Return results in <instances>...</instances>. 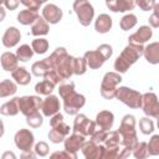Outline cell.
Instances as JSON below:
<instances>
[{
	"mask_svg": "<svg viewBox=\"0 0 159 159\" xmlns=\"http://www.w3.org/2000/svg\"><path fill=\"white\" fill-rule=\"evenodd\" d=\"M58 93L63 101V109L70 116H76L86 104V97L76 92L73 82L61 83L58 86Z\"/></svg>",
	"mask_w": 159,
	"mask_h": 159,
	"instance_id": "1",
	"label": "cell"
},
{
	"mask_svg": "<svg viewBox=\"0 0 159 159\" xmlns=\"http://www.w3.org/2000/svg\"><path fill=\"white\" fill-rule=\"evenodd\" d=\"M53 70L60 75L63 80H68L72 75H75V61L76 57L67 53L65 47H57L50 56H48Z\"/></svg>",
	"mask_w": 159,
	"mask_h": 159,
	"instance_id": "2",
	"label": "cell"
},
{
	"mask_svg": "<svg viewBox=\"0 0 159 159\" xmlns=\"http://www.w3.org/2000/svg\"><path fill=\"white\" fill-rule=\"evenodd\" d=\"M144 46L143 45H135V43H128L120 52V55L114 61V70L118 73H125L130 66H133L140 56H143Z\"/></svg>",
	"mask_w": 159,
	"mask_h": 159,
	"instance_id": "3",
	"label": "cell"
},
{
	"mask_svg": "<svg viewBox=\"0 0 159 159\" xmlns=\"http://www.w3.org/2000/svg\"><path fill=\"white\" fill-rule=\"evenodd\" d=\"M118 133L120 135V145L133 150V148L138 144V137L135 132V117L133 114H125L122 118Z\"/></svg>",
	"mask_w": 159,
	"mask_h": 159,
	"instance_id": "4",
	"label": "cell"
},
{
	"mask_svg": "<svg viewBox=\"0 0 159 159\" xmlns=\"http://www.w3.org/2000/svg\"><path fill=\"white\" fill-rule=\"evenodd\" d=\"M113 55V48L108 43H102L97 47V50L84 52L83 57L87 62V66L92 70H97L103 66V63L109 60Z\"/></svg>",
	"mask_w": 159,
	"mask_h": 159,
	"instance_id": "5",
	"label": "cell"
},
{
	"mask_svg": "<svg viewBox=\"0 0 159 159\" xmlns=\"http://www.w3.org/2000/svg\"><path fill=\"white\" fill-rule=\"evenodd\" d=\"M122 82L120 73L118 72H107L101 82V96L104 99H113L116 98L117 86Z\"/></svg>",
	"mask_w": 159,
	"mask_h": 159,
	"instance_id": "6",
	"label": "cell"
},
{
	"mask_svg": "<svg viewBox=\"0 0 159 159\" xmlns=\"http://www.w3.org/2000/svg\"><path fill=\"white\" fill-rule=\"evenodd\" d=\"M116 98L118 101H120L122 103H124L125 106H128L129 108H140L142 107V98H143V94L133 88H129V87H125V86H122L117 89V93H116Z\"/></svg>",
	"mask_w": 159,
	"mask_h": 159,
	"instance_id": "7",
	"label": "cell"
},
{
	"mask_svg": "<svg viewBox=\"0 0 159 159\" xmlns=\"http://www.w3.org/2000/svg\"><path fill=\"white\" fill-rule=\"evenodd\" d=\"M73 11L82 26H89L94 17V9L88 0H75Z\"/></svg>",
	"mask_w": 159,
	"mask_h": 159,
	"instance_id": "8",
	"label": "cell"
},
{
	"mask_svg": "<svg viewBox=\"0 0 159 159\" xmlns=\"http://www.w3.org/2000/svg\"><path fill=\"white\" fill-rule=\"evenodd\" d=\"M73 132L76 133H80L84 137H91L96 129H97V125H96V122L91 120L86 114H82V113H77L75 119H73Z\"/></svg>",
	"mask_w": 159,
	"mask_h": 159,
	"instance_id": "9",
	"label": "cell"
},
{
	"mask_svg": "<svg viewBox=\"0 0 159 159\" xmlns=\"http://www.w3.org/2000/svg\"><path fill=\"white\" fill-rule=\"evenodd\" d=\"M42 98L39 96H22L19 97V107H20V112L27 117L30 114H34L36 112H39L41 109L42 106Z\"/></svg>",
	"mask_w": 159,
	"mask_h": 159,
	"instance_id": "10",
	"label": "cell"
},
{
	"mask_svg": "<svg viewBox=\"0 0 159 159\" xmlns=\"http://www.w3.org/2000/svg\"><path fill=\"white\" fill-rule=\"evenodd\" d=\"M14 142H15V145L17 149H20L21 152H27V150H32V147L35 143V137L30 129L21 128L20 130H17L15 133Z\"/></svg>",
	"mask_w": 159,
	"mask_h": 159,
	"instance_id": "11",
	"label": "cell"
},
{
	"mask_svg": "<svg viewBox=\"0 0 159 159\" xmlns=\"http://www.w3.org/2000/svg\"><path fill=\"white\" fill-rule=\"evenodd\" d=\"M145 116L153 117V118H159V99L155 93L153 92H147L143 94L142 98V107Z\"/></svg>",
	"mask_w": 159,
	"mask_h": 159,
	"instance_id": "12",
	"label": "cell"
},
{
	"mask_svg": "<svg viewBox=\"0 0 159 159\" xmlns=\"http://www.w3.org/2000/svg\"><path fill=\"white\" fill-rule=\"evenodd\" d=\"M82 154L86 159H102L103 155V144L96 143L94 140L89 139L86 140L82 147Z\"/></svg>",
	"mask_w": 159,
	"mask_h": 159,
	"instance_id": "13",
	"label": "cell"
},
{
	"mask_svg": "<svg viewBox=\"0 0 159 159\" xmlns=\"http://www.w3.org/2000/svg\"><path fill=\"white\" fill-rule=\"evenodd\" d=\"M70 125L66 124L65 122H61L53 127H51V130L48 132V139L50 142L55 143V144H58V143H62L67 135H70Z\"/></svg>",
	"mask_w": 159,
	"mask_h": 159,
	"instance_id": "14",
	"label": "cell"
},
{
	"mask_svg": "<svg viewBox=\"0 0 159 159\" xmlns=\"http://www.w3.org/2000/svg\"><path fill=\"white\" fill-rule=\"evenodd\" d=\"M60 108H61V104H60L58 97L51 93V94L46 96V98L42 101L41 112L45 117H52L53 114L60 112Z\"/></svg>",
	"mask_w": 159,
	"mask_h": 159,
	"instance_id": "15",
	"label": "cell"
},
{
	"mask_svg": "<svg viewBox=\"0 0 159 159\" xmlns=\"http://www.w3.org/2000/svg\"><path fill=\"white\" fill-rule=\"evenodd\" d=\"M84 142H86V137L84 135L73 132L71 135L66 137V139L63 140V145H65V149L67 152H70L72 154H77V152L80 149H82Z\"/></svg>",
	"mask_w": 159,
	"mask_h": 159,
	"instance_id": "16",
	"label": "cell"
},
{
	"mask_svg": "<svg viewBox=\"0 0 159 159\" xmlns=\"http://www.w3.org/2000/svg\"><path fill=\"white\" fill-rule=\"evenodd\" d=\"M153 36V30L149 25H143L140 26L134 34H132L128 37L129 43H135V45H143L148 42Z\"/></svg>",
	"mask_w": 159,
	"mask_h": 159,
	"instance_id": "17",
	"label": "cell"
},
{
	"mask_svg": "<svg viewBox=\"0 0 159 159\" xmlns=\"http://www.w3.org/2000/svg\"><path fill=\"white\" fill-rule=\"evenodd\" d=\"M62 16H63V12L62 10L55 5V4H46L42 9V17L48 22V24H57L62 20Z\"/></svg>",
	"mask_w": 159,
	"mask_h": 159,
	"instance_id": "18",
	"label": "cell"
},
{
	"mask_svg": "<svg viewBox=\"0 0 159 159\" xmlns=\"http://www.w3.org/2000/svg\"><path fill=\"white\" fill-rule=\"evenodd\" d=\"M21 40V32L17 27L15 26H10L5 30L4 35H2V45L7 48H11L14 46H16Z\"/></svg>",
	"mask_w": 159,
	"mask_h": 159,
	"instance_id": "19",
	"label": "cell"
},
{
	"mask_svg": "<svg viewBox=\"0 0 159 159\" xmlns=\"http://www.w3.org/2000/svg\"><path fill=\"white\" fill-rule=\"evenodd\" d=\"M114 124V114L111 111H101L96 116V125L97 129L101 130H111Z\"/></svg>",
	"mask_w": 159,
	"mask_h": 159,
	"instance_id": "20",
	"label": "cell"
},
{
	"mask_svg": "<svg viewBox=\"0 0 159 159\" xmlns=\"http://www.w3.org/2000/svg\"><path fill=\"white\" fill-rule=\"evenodd\" d=\"M107 7L113 12H125L134 9L135 0H112L106 2Z\"/></svg>",
	"mask_w": 159,
	"mask_h": 159,
	"instance_id": "21",
	"label": "cell"
},
{
	"mask_svg": "<svg viewBox=\"0 0 159 159\" xmlns=\"http://www.w3.org/2000/svg\"><path fill=\"white\" fill-rule=\"evenodd\" d=\"M51 70H53V67H52L48 57H46L41 61H37V62L32 63V66H31V73L36 77H43Z\"/></svg>",
	"mask_w": 159,
	"mask_h": 159,
	"instance_id": "22",
	"label": "cell"
},
{
	"mask_svg": "<svg viewBox=\"0 0 159 159\" xmlns=\"http://www.w3.org/2000/svg\"><path fill=\"white\" fill-rule=\"evenodd\" d=\"M144 58L152 63V65H158L159 63V42H150L149 45H147L144 47V52H143Z\"/></svg>",
	"mask_w": 159,
	"mask_h": 159,
	"instance_id": "23",
	"label": "cell"
},
{
	"mask_svg": "<svg viewBox=\"0 0 159 159\" xmlns=\"http://www.w3.org/2000/svg\"><path fill=\"white\" fill-rule=\"evenodd\" d=\"M112 25H113L112 17L108 14H101L97 16L94 21V30L99 34H107L112 29Z\"/></svg>",
	"mask_w": 159,
	"mask_h": 159,
	"instance_id": "24",
	"label": "cell"
},
{
	"mask_svg": "<svg viewBox=\"0 0 159 159\" xmlns=\"http://www.w3.org/2000/svg\"><path fill=\"white\" fill-rule=\"evenodd\" d=\"M0 62H1V67L4 71H9V72H12L14 70H16L19 66V58L16 56V53H12V52H4L1 55V58H0Z\"/></svg>",
	"mask_w": 159,
	"mask_h": 159,
	"instance_id": "25",
	"label": "cell"
},
{
	"mask_svg": "<svg viewBox=\"0 0 159 159\" xmlns=\"http://www.w3.org/2000/svg\"><path fill=\"white\" fill-rule=\"evenodd\" d=\"M12 80L20 84V86H26L31 82V73L25 68V67H17L11 72Z\"/></svg>",
	"mask_w": 159,
	"mask_h": 159,
	"instance_id": "26",
	"label": "cell"
},
{
	"mask_svg": "<svg viewBox=\"0 0 159 159\" xmlns=\"http://www.w3.org/2000/svg\"><path fill=\"white\" fill-rule=\"evenodd\" d=\"M20 112V107H19V97H15L7 102H5L4 104H1L0 107V113L2 116H7V117H14Z\"/></svg>",
	"mask_w": 159,
	"mask_h": 159,
	"instance_id": "27",
	"label": "cell"
},
{
	"mask_svg": "<svg viewBox=\"0 0 159 159\" xmlns=\"http://www.w3.org/2000/svg\"><path fill=\"white\" fill-rule=\"evenodd\" d=\"M48 30H50L48 22L42 16H39L37 20L31 25V34L34 36H36V37L47 35L48 34Z\"/></svg>",
	"mask_w": 159,
	"mask_h": 159,
	"instance_id": "28",
	"label": "cell"
},
{
	"mask_svg": "<svg viewBox=\"0 0 159 159\" xmlns=\"http://www.w3.org/2000/svg\"><path fill=\"white\" fill-rule=\"evenodd\" d=\"M39 17V12L36 10H31V9H25L21 10L17 14V21L21 25H32Z\"/></svg>",
	"mask_w": 159,
	"mask_h": 159,
	"instance_id": "29",
	"label": "cell"
},
{
	"mask_svg": "<svg viewBox=\"0 0 159 159\" xmlns=\"http://www.w3.org/2000/svg\"><path fill=\"white\" fill-rule=\"evenodd\" d=\"M17 91V86L16 82L11 81V80H2L0 82V97L5 98L9 96H14Z\"/></svg>",
	"mask_w": 159,
	"mask_h": 159,
	"instance_id": "30",
	"label": "cell"
},
{
	"mask_svg": "<svg viewBox=\"0 0 159 159\" xmlns=\"http://www.w3.org/2000/svg\"><path fill=\"white\" fill-rule=\"evenodd\" d=\"M55 83H52L51 81L48 80H42L41 82H37L36 86H35V92L40 96H48L52 93L53 88H55Z\"/></svg>",
	"mask_w": 159,
	"mask_h": 159,
	"instance_id": "31",
	"label": "cell"
},
{
	"mask_svg": "<svg viewBox=\"0 0 159 159\" xmlns=\"http://www.w3.org/2000/svg\"><path fill=\"white\" fill-rule=\"evenodd\" d=\"M34 53L35 52L32 50V46L26 45V43L19 46L17 50H16V56H17L19 61H22V62H27L34 56Z\"/></svg>",
	"mask_w": 159,
	"mask_h": 159,
	"instance_id": "32",
	"label": "cell"
},
{
	"mask_svg": "<svg viewBox=\"0 0 159 159\" xmlns=\"http://www.w3.org/2000/svg\"><path fill=\"white\" fill-rule=\"evenodd\" d=\"M137 22H138V20H137V16L134 15V14H127V15H124L122 19H120V21H119V26H120V29L123 30V31H128V30H132L135 25H137Z\"/></svg>",
	"mask_w": 159,
	"mask_h": 159,
	"instance_id": "33",
	"label": "cell"
},
{
	"mask_svg": "<svg viewBox=\"0 0 159 159\" xmlns=\"http://www.w3.org/2000/svg\"><path fill=\"white\" fill-rule=\"evenodd\" d=\"M31 46H32V50H34V52H35V53H37V55H42V53L47 52L50 43H48V41H47L46 39L37 37V39L32 40Z\"/></svg>",
	"mask_w": 159,
	"mask_h": 159,
	"instance_id": "34",
	"label": "cell"
},
{
	"mask_svg": "<svg viewBox=\"0 0 159 159\" xmlns=\"http://www.w3.org/2000/svg\"><path fill=\"white\" fill-rule=\"evenodd\" d=\"M134 158L137 159H144L147 157H149V153H148V143L145 142H138V144L133 148L132 150Z\"/></svg>",
	"mask_w": 159,
	"mask_h": 159,
	"instance_id": "35",
	"label": "cell"
},
{
	"mask_svg": "<svg viewBox=\"0 0 159 159\" xmlns=\"http://www.w3.org/2000/svg\"><path fill=\"white\" fill-rule=\"evenodd\" d=\"M139 129L143 134L145 135H149L154 132V123L152 119H149L148 117H144L139 120Z\"/></svg>",
	"mask_w": 159,
	"mask_h": 159,
	"instance_id": "36",
	"label": "cell"
},
{
	"mask_svg": "<svg viewBox=\"0 0 159 159\" xmlns=\"http://www.w3.org/2000/svg\"><path fill=\"white\" fill-rule=\"evenodd\" d=\"M26 123L31 128H39L43 123V114H40V112H36L34 114H30L26 117Z\"/></svg>",
	"mask_w": 159,
	"mask_h": 159,
	"instance_id": "37",
	"label": "cell"
},
{
	"mask_svg": "<svg viewBox=\"0 0 159 159\" xmlns=\"http://www.w3.org/2000/svg\"><path fill=\"white\" fill-rule=\"evenodd\" d=\"M148 153H149V155H159V134H154L149 139Z\"/></svg>",
	"mask_w": 159,
	"mask_h": 159,
	"instance_id": "38",
	"label": "cell"
},
{
	"mask_svg": "<svg viewBox=\"0 0 159 159\" xmlns=\"http://www.w3.org/2000/svg\"><path fill=\"white\" fill-rule=\"evenodd\" d=\"M87 62L84 60V57H76V61H75V75L77 76H81V75H84L86 71H87Z\"/></svg>",
	"mask_w": 159,
	"mask_h": 159,
	"instance_id": "39",
	"label": "cell"
},
{
	"mask_svg": "<svg viewBox=\"0 0 159 159\" xmlns=\"http://www.w3.org/2000/svg\"><path fill=\"white\" fill-rule=\"evenodd\" d=\"M148 22H149V26L150 27H154V29H158L159 27V2H157L154 5L153 14L149 16Z\"/></svg>",
	"mask_w": 159,
	"mask_h": 159,
	"instance_id": "40",
	"label": "cell"
},
{
	"mask_svg": "<svg viewBox=\"0 0 159 159\" xmlns=\"http://www.w3.org/2000/svg\"><path fill=\"white\" fill-rule=\"evenodd\" d=\"M20 2H21L24 6H26L27 9L39 11L40 6L43 5L45 2H47V0H20Z\"/></svg>",
	"mask_w": 159,
	"mask_h": 159,
	"instance_id": "41",
	"label": "cell"
},
{
	"mask_svg": "<svg viewBox=\"0 0 159 159\" xmlns=\"http://www.w3.org/2000/svg\"><path fill=\"white\" fill-rule=\"evenodd\" d=\"M48 149L50 148H48V144L46 142H39L35 144V148H34L35 153L39 157H46L48 154Z\"/></svg>",
	"mask_w": 159,
	"mask_h": 159,
	"instance_id": "42",
	"label": "cell"
},
{
	"mask_svg": "<svg viewBox=\"0 0 159 159\" xmlns=\"http://www.w3.org/2000/svg\"><path fill=\"white\" fill-rule=\"evenodd\" d=\"M135 4L140 10L149 11V10H153L154 5L157 4V0H135Z\"/></svg>",
	"mask_w": 159,
	"mask_h": 159,
	"instance_id": "43",
	"label": "cell"
},
{
	"mask_svg": "<svg viewBox=\"0 0 159 159\" xmlns=\"http://www.w3.org/2000/svg\"><path fill=\"white\" fill-rule=\"evenodd\" d=\"M50 157L51 158H63V159H77V154H72V153L67 152L66 149H63L62 152H55Z\"/></svg>",
	"mask_w": 159,
	"mask_h": 159,
	"instance_id": "44",
	"label": "cell"
},
{
	"mask_svg": "<svg viewBox=\"0 0 159 159\" xmlns=\"http://www.w3.org/2000/svg\"><path fill=\"white\" fill-rule=\"evenodd\" d=\"M0 1H1V4H4V6H5L7 10H10V11L16 10L17 6H19V2H20V0H0Z\"/></svg>",
	"mask_w": 159,
	"mask_h": 159,
	"instance_id": "45",
	"label": "cell"
},
{
	"mask_svg": "<svg viewBox=\"0 0 159 159\" xmlns=\"http://www.w3.org/2000/svg\"><path fill=\"white\" fill-rule=\"evenodd\" d=\"M61 122H63V116L60 112L56 113V114H53L52 117H50V125L51 127H53V125H56V124H58Z\"/></svg>",
	"mask_w": 159,
	"mask_h": 159,
	"instance_id": "46",
	"label": "cell"
},
{
	"mask_svg": "<svg viewBox=\"0 0 159 159\" xmlns=\"http://www.w3.org/2000/svg\"><path fill=\"white\" fill-rule=\"evenodd\" d=\"M36 155H37V154L35 153V150H34V152H32V150H27V152H24L20 158H21V159H24V158H32V159H34Z\"/></svg>",
	"mask_w": 159,
	"mask_h": 159,
	"instance_id": "47",
	"label": "cell"
},
{
	"mask_svg": "<svg viewBox=\"0 0 159 159\" xmlns=\"http://www.w3.org/2000/svg\"><path fill=\"white\" fill-rule=\"evenodd\" d=\"M7 158H11V159H16V155L12 153V152H5L1 157V159H7Z\"/></svg>",
	"mask_w": 159,
	"mask_h": 159,
	"instance_id": "48",
	"label": "cell"
},
{
	"mask_svg": "<svg viewBox=\"0 0 159 159\" xmlns=\"http://www.w3.org/2000/svg\"><path fill=\"white\" fill-rule=\"evenodd\" d=\"M0 10H1V20H2V19H4V16H5V9H4V7H1Z\"/></svg>",
	"mask_w": 159,
	"mask_h": 159,
	"instance_id": "49",
	"label": "cell"
},
{
	"mask_svg": "<svg viewBox=\"0 0 159 159\" xmlns=\"http://www.w3.org/2000/svg\"><path fill=\"white\" fill-rule=\"evenodd\" d=\"M157 125H158V128H159V118H158V122H157Z\"/></svg>",
	"mask_w": 159,
	"mask_h": 159,
	"instance_id": "50",
	"label": "cell"
},
{
	"mask_svg": "<svg viewBox=\"0 0 159 159\" xmlns=\"http://www.w3.org/2000/svg\"><path fill=\"white\" fill-rule=\"evenodd\" d=\"M107 1H112V0H106V2H107Z\"/></svg>",
	"mask_w": 159,
	"mask_h": 159,
	"instance_id": "51",
	"label": "cell"
}]
</instances>
